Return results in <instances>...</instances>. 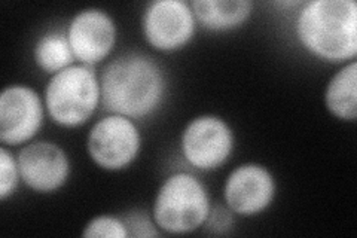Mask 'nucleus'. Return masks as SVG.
<instances>
[{"label": "nucleus", "instance_id": "18", "mask_svg": "<svg viewBox=\"0 0 357 238\" xmlns=\"http://www.w3.org/2000/svg\"><path fill=\"white\" fill-rule=\"evenodd\" d=\"M234 216H236V214H234L225 204H216V206H211L204 226L215 235L227 234L232 228Z\"/></svg>", "mask_w": 357, "mask_h": 238}, {"label": "nucleus", "instance_id": "12", "mask_svg": "<svg viewBox=\"0 0 357 238\" xmlns=\"http://www.w3.org/2000/svg\"><path fill=\"white\" fill-rule=\"evenodd\" d=\"M191 6L198 24L219 33L244 26L253 14L255 3L250 0H194Z\"/></svg>", "mask_w": 357, "mask_h": 238}, {"label": "nucleus", "instance_id": "17", "mask_svg": "<svg viewBox=\"0 0 357 238\" xmlns=\"http://www.w3.org/2000/svg\"><path fill=\"white\" fill-rule=\"evenodd\" d=\"M122 221H124L127 231L130 237L134 238H146V237H160L161 231L156 226L152 214H149L143 210H130L128 213L122 214Z\"/></svg>", "mask_w": 357, "mask_h": 238}, {"label": "nucleus", "instance_id": "16", "mask_svg": "<svg viewBox=\"0 0 357 238\" xmlns=\"http://www.w3.org/2000/svg\"><path fill=\"white\" fill-rule=\"evenodd\" d=\"M21 182L17 156L8 149V146L0 147V200L6 201L15 194Z\"/></svg>", "mask_w": 357, "mask_h": 238}, {"label": "nucleus", "instance_id": "13", "mask_svg": "<svg viewBox=\"0 0 357 238\" xmlns=\"http://www.w3.org/2000/svg\"><path fill=\"white\" fill-rule=\"evenodd\" d=\"M325 106L333 118L345 122L357 119V61L345 63L325 89Z\"/></svg>", "mask_w": 357, "mask_h": 238}, {"label": "nucleus", "instance_id": "3", "mask_svg": "<svg viewBox=\"0 0 357 238\" xmlns=\"http://www.w3.org/2000/svg\"><path fill=\"white\" fill-rule=\"evenodd\" d=\"M43 103L50 119L59 127H82L102 105L100 75L91 66L75 63L50 76Z\"/></svg>", "mask_w": 357, "mask_h": 238}, {"label": "nucleus", "instance_id": "5", "mask_svg": "<svg viewBox=\"0 0 357 238\" xmlns=\"http://www.w3.org/2000/svg\"><path fill=\"white\" fill-rule=\"evenodd\" d=\"M142 151V133L134 119L107 113L91 127L86 152L91 161L106 172L130 167Z\"/></svg>", "mask_w": 357, "mask_h": 238}, {"label": "nucleus", "instance_id": "11", "mask_svg": "<svg viewBox=\"0 0 357 238\" xmlns=\"http://www.w3.org/2000/svg\"><path fill=\"white\" fill-rule=\"evenodd\" d=\"M17 161L21 182L38 194H54L60 191L72 172L69 155L60 144L50 140L24 144L17 155Z\"/></svg>", "mask_w": 357, "mask_h": 238}, {"label": "nucleus", "instance_id": "6", "mask_svg": "<svg viewBox=\"0 0 357 238\" xmlns=\"http://www.w3.org/2000/svg\"><path fill=\"white\" fill-rule=\"evenodd\" d=\"M236 147L229 124L218 115H199L186 124L181 135L185 161L201 172H213L227 164Z\"/></svg>", "mask_w": 357, "mask_h": 238}, {"label": "nucleus", "instance_id": "10", "mask_svg": "<svg viewBox=\"0 0 357 238\" xmlns=\"http://www.w3.org/2000/svg\"><path fill=\"white\" fill-rule=\"evenodd\" d=\"M66 31L76 61L91 67L109 59L118 39L115 20L100 8H85L76 13Z\"/></svg>", "mask_w": 357, "mask_h": 238}, {"label": "nucleus", "instance_id": "9", "mask_svg": "<svg viewBox=\"0 0 357 238\" xmlns=\"http://www.w3.org/2000/svg\"><path fill=\"white\" fill-rule=\"evenodd\" d=\"M277 182L274 174L258 163H244L228 174L223 185V204L241 218L264 213L274 202Z\"/></svg>", "mask_w": 357, "mask_h": 238}, {"label": "nucleus", "instance_id": "4", "mask_svg": "<svg viewBox=\"0 0 357 238\" xmlns=\"http://www.w3.org/2000/svg\"><path fill=\"white\" fill-rule=\"evenodd\" d=\"M211 210L206 185L189 172H176L164 179L156 192L152 218L161 232L183 235L204 226Z\"/></svg>", "mask_w": 357, "mask_h": 238}, {"label": "nucleus", "instance_id": "14", "mask_svg": "<svg viewBox=\"0 0 357 238\" xmlns=\"http://www.w3.org/2000/svg\"><path fill=\"white\" fill-rule=\"evenodd\" d=\"M33 60L43 73L50 76L73 66L76 59L66 29H51L40 35L33 47Z\"/></svg>", "mask_w": 357, "mask_h": 238}, {"label": "nucleus", "instance_id": "7", "mask_svg": "<svg viewBox=\"0 0 357 238\" xmlns=\"http://www.w3.org/2000/svg\"><path fill=\"white\" fill-rule=\"evenodd\" d=\"M197 24L192 6L185 0H153L142 15L144 40L165 54L185 48L194 39Z\"/></svg>", "mask_w": 357, "mask_h": 238}, {"label": "nucleus", "instance_id": "1", "mask_svg": "<svg viewBox=\"0 0 357 238\" xmlns=\"http://www.w3.org/2000/svg\"><path fill=\"white\" fill-rule=\"evenodd\" d=\"M102 106L140 121L158 110L167 94V77L161 64L143 52H126L110 60L100 73Z\"/></svg>", "mask_w": 357, "mask_h": 238}, {"label": "nucleus", "instance_id": "8", "mask_svg": "<svg viewBox=\"0 0 357 238\" xmlns=\"http://www.w3.org/2000/svg\"><path fill=\"white\" fill-rule=\"evenodd\" d=\"M40 94L29 85L14 84L0 94V142L8 147L30 143L40 131L45 119Z\"/></svg>", "mask_w": 357, "mask_h": 238}, {"label": "nucleus", "instance_id": "15", "mask_svg": "<svg viewBox=\"0 0 357 238\" xmlns=\"http://www.w3.org/2000/svg\"><path fill=\"white\" fill-rule=\"evenodd\" d=\"M82 237L85 238H127V226L121 216H112V214H100L89 221L82 230Z\"/></svg>", "mask_w": 357, "mask_h": 238}, {"label": "nucleus", "instance_id": "2", "mask_svg": "<svg viewBox=\"0 0 357 238\" xmlns=\"http://www.w3.org/2000/svg\"><path fill=\"white\" fill-rule=\"evenodd\" d=\"M295 35L303 48L321 61H353L357 55V3L354 0L301 3Z\"/></svg>", "mask_w": 357, "mask_h": 238}]
</instances>
